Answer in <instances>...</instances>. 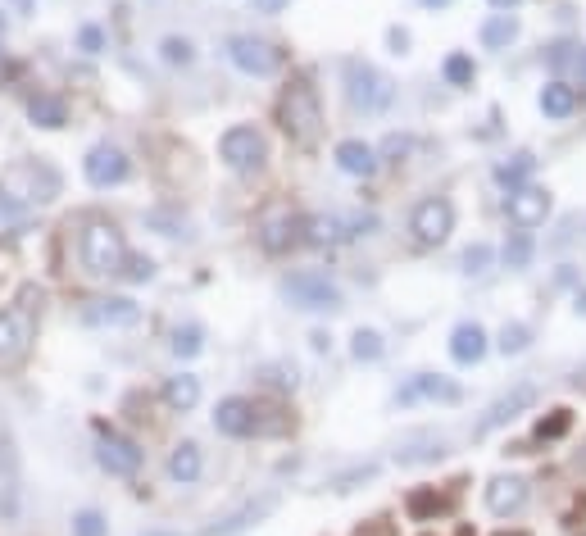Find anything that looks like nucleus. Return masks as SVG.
I'll return each mask as SVG.
<instances>
[{
	"instance_id": "f257e3e1",
	"label": "nucleus",
	"mask_w": 586,
	"mask_h": 536,
	"mask_svg": "<svg viewBox=\"0 0 586 536\" xmlns=\"http://www.w3.org/2000/svg\"><path fill=\"white\" fill-rule=\"evenodd\" d=\"M278 123L296 146H318V137H323V105H318V91L309 82H291L278 96Z\"/></svg>"
},
{
	"instance_id": "f03ea898",
	"label": "nucleus",
	"mask_w": 586,
	"mask_h": 536,
	"mask_svg": "<svg viewBox=\"0 0 586 536\" xmlns=\"http://www.w3.org/2000/svg\"><path fill=\"white\" fill-rule=\"evenodd\" d=\"M82 268H87L91 278H114V273H123V264H128V241H123V232L114 228V223L105 219H91L87 228H82Z\"/></svg>"
},
{
	"instance_id": "7ed1b4c3",
	"label": "nucleus",
	"mask_w": 586,
	"mask_h": 536,
	"mask_svg": "<svg viewBox=\"0 0 586 536\" xmlns=\"http://www.w3.org/2000/svg\"><path fill=\"white\" fill-rule=\"evenodd\" d=\"M346 100L359 114H387L391 100H396V82L382 69H373V64L350 60L346 64Z\"/></svg>"
},
{
	"instance_id": "20e7f679",
	"label": "nucleus",
	"mask_w": 586,
	"mask_h": 536,
	"mask_svg": "<svg viewBox=\"0 0 586 536\" xmlns=\"http://www.w3.org/2000/svg\"><path fill=\"white\" fill-rule=\"evenodd\" d=\"M0 191H10L28 209L50 205V200L60 196V173L50 169V164H37V159H23V164H10V169L0 173Z\"/></svg>"
},
{
	"instance_id": "39448f33",
	"label": "nucleus",
	"mask_w": 586,
	"mask_h": 536,
	"mask_svg": "<svg viewBox=\"0 0 586 536\" xmlns=\"http://www.w3.org/2000/svg\"><path fill=\"white\" fill-rule=\"evenodd\" d=\"M219 159L228 164L232 173H259L264 169V159H269V141L264 132L250 128V123H237L219 137Z\"/></svg>"
},
{
	"instance_id": "423d86ee",
	"label": "nucleus",
	"mask_w": 586,
	"mask_h": 536,
	"mask_svg": "<svg viewBox=\"0 0 586 536\" xmlns=\"http://www.w3.org/2000/svg\"><path fill=\"white\" fill-rule=\"evenodd\" d=\"M282 296L291 309H305V314H332L341 309V291L328 273H296V278L282 282Z\"/></svg>"
},
{
	"instance_id": "0eeeda50",
	"label": "nucleus",
	"mask_w": 586,
	"mask_h": 536,
	"mask_svg": "<svg viewBox=\"0 0 586 536\" xmlns=\"http://www.w3.org/2000/svg\"><path fill=\"white\" fill-rule=\"evenodd\" d=\"M373 228H378L373 214H309V219H300L309 246H337L350 237H368Z\"/></svg>"
},
{
	"instance_id": "6e6552de",
	"label": "nucleus",
	"mask_w": 586,
	"mask_h": 536,
	"mask_svg": "<svg viewBox=\"0 0 586 536\" xmlns=\"http://www.w3.org/2000/svg\"><path fill=\"white\" fill-rule=\"evenodd\" d=\"M409 232H414L418 246H441V241H450V232H455V205H450L446 196L418 200L414 214H409Z\"/></svg>"
},
{
	"instance_id": "1a4fd4ad",
	"label": "nucleus",
	"mask_w": 586,
	"mask_h": 536,
	"mask_svg": "<svg viewBox=\"0 0 586 536\" xmlns=\"http://www.w3.org/2000/svg\"><path fill=\"white\" fill-rule=\"evenodd\" d=\"M228 60L237 64L241 73H250V78H273V73L282 69V50L264 37L237 32V37H228Z\"/></svg>"
},
{
	"instance_id": "9d476101",
	"label": "nucleus",
	"mask_w": 586,
	"mask_h": 536,
	"mask_svg": "<svg viewBox=\"0 0 586 536\" xmlns=\"http://www.w3.org/2000/svg\"><path fill=\"white\" fill-rule=\"evenodd\" d=\"M96 464L110 477H137L141 473V446L114 427H100L96 437Z\"/></svg>"
},
{
	"instance_id": "9b49d317",
	"label": "nucleus",
	"mask_w": 586,
	"mask_h": 536,
	"mask_svg": "<svg viewBox=\"0 0 586 536\" xmlns=\"http://www.w3.org/2000/svg\"><path fill=\"white\" fill-rule=\"evenodd\" d=\"M32 346V305L0 309V368L19 364Z\"/></svg>"
},
{
	"instance_id": "f8f14e48",
	"label": "nucleus",
	"mask_w": 586,
	"mask_h": 536,
	"mask_svg": "<svg viewBox=\"0 0 586 536\" xmlns=\"http://www.w3.org/2000/svg\"><path fill=\"white\" fill-rule=\"evenodd\" d=\"M82 178L100 191L119 187V182L128 178V155H123L119 146H110V141H100V146H91L87 159H82Z\"/></svg>"
},
{
	"instance_id": "ddd939ff",
	"label": "nucleus",
	"mask_w": 586,
	"mask_h": 536,
	"mask_svg": "<svg viewBox=\"0 0 586 536\" xmlns=\"http://www.w3.org/2000/svg\"><path fill=\"white\" fill-rule=\"evenodd\" d=\"M505 214L514 228H541L550 219V191L546 187H518L509 191L505 200Z\"/></svg>"
},
{
	"instance_id": "4468645a",
	"label": "nucleus",
	"mask_w": 586,
	"mask_h": 536,
	"mask_svg": "<svg viewBox=\"0 0 586 536\" xmlns=\"http://www.w3.org/2000/svg\"><path fill=\"white\" fill-rule=\"evenodd\" d=\"M300 241V219L291 214L287 205H273L264 219H259V246L269 250V255H282Z\"/></svg>"
},
{
	"instance_id": "2eb2a0df",
	"label": "nucleus",
	"mask_w": 586,
	"mask_h": 536,
	"mask_svg": "<svg viewBox=\"0 0 586 536\" xmlns=\"http://www.w3.org/2000/svg\"><path fill=\"white\" fill-rule=\"evenodd\" d=\"M214 427H219L223 437H255L259 432V409H255V400H246V396H228V400H219V409H214Z\"/></svg>"
},
{
	"instance_id": "dca6fc26",
	"label": "nucleus",
	"mask_w": 586,
	"mask_h": 536,
	"mask_svg": "<svg viewBox=\"0 0 586 536\" xmlns=\"http://www.w3.org/2000/svg\"><path fill=\"white\" fill-rule=\"evenodd\" d=\"M537 405V387H514L509 391V396H500L496 405L487 409V414H482V423L473 427V437H491V432H496V427H505V423H514L518 414H523V409H532Z\"/></svg>"
},
{
	"instance_id": "f3484780",
	"label": "nucleus",
	"mask_w": 586,
	"mask_h": 536,
	"mask_svg": "<svg viewBox=\"0 0 586 536\" xmlns=\"http://www.w3.org/2000/svg\"><path fill=\"white\" fill-rule=\"evenodd\" d=\"M82 318L96 323V328H137L141 305L137 300H128V296H105V300H91V305L82 309Z\"/></svg>"
},
{
	"instance_id": "a211bd4d",
	"label": "nucleus",
	"mask_w": 586,
	"mask_h": 536,
	"mask_svg": "<svg viewBox=\"0 0 586 536\" xmlns=\"http://www.w3.org/2000/svg\"><path fill=\"white\" fill-rule=\"evenodd\" d=\"M273 509H278V491H264L259 500H246V505H241L237 514H228L223 523H214L205 536H237V532H246L250 523H259V518H269Z\"/></svg>"
},
{
	"instance_id": "6ab92c4d",
	"label": "nucleus",
	"mask_w": 586,
	"mask_h": 536,
	"mask_svg": "<svg viewBox=\"0 0 586 536\" xmlns=\"http://www.w3.org/2000/svg\"><path fill=\"white\" fill-rule=\"evenodd\" d=\"M527 496H532V491H527L523 477H496V482L487 487V509L496 518H514L518 509L527 505Z\"/></svg>"
},
{
	"instance_id": "aec40b11",
	"label": "nucleus",
	"mask_w": 586,
	"mask_h": 536,
	"mask_svg": "<svg viewBox=\"0 0 586 536\" xmlns=\"http://www.w3.org/2000/svg\"><path fill=\"white\" fill-rule=\"evenodd\" d=\"M418 400H459V387L437 373H418L396 391V405H418Z\"/></svg>"
},
{
	"instance_id": "412c9836",
	"label": "nucleus",
	"mask_w": 586,
	"mask_h": 536,
	"mask_svg": "<svg viewBox=\"0 0 586 536\" xmlns=\"http://www.w3.org/2000/svg\"><path fill=\"white\" fill-rule=\"evenodd\" d=\"M337 169L350 173V178H373V173H378V150L359 137H346L337 146Z\"/></svg>"
},
{
	"instance_id": "4be33fe9",
	"label": "nucleus",
	"mask_w": 586,
	"mask_h": 536,
	"mask_svg": "<svg viewBox=\"0 0 586 536\" xmlns=\"http://www.w3.org/2000/svg\"><path fill=\"white\" fill-rule=\"evenodd\" d=\"M487 332H482V323H459L455 332H450V359L455 364H482L487 359Z\"/></svg>"
},
{
	"instance_id": "5701e85b",
	"label": "nucleus",
	"mask_w": 586,
	"mask_h": 536,
	"mask_svg": "<svg viewBox=\"0 0 586 536\" xmlns=\"http://www.w3.org/2000/svg\"><path fill=\"white\" fill-rule=\"evenodd\" d=\"M541 114H546V119H573L577 114V87L573 82H546V87H541Z\"/></svg>"
},
{
	"instance_id": "b1692460",
	"label": "nucleus",
	"mask_w": 586,
	"mask_h": 536,
	"mask_svg": "<svg viewBox=\"0 0 586 536\" xmlns=\"http://www.w3.org/2000/svg\"><path fill=\"white\" fill-rule=\"evenodd\" d=\"M200 468H205V459H200V446L196 441H178L169 455V477L178 482V487H191V482H200Z\"/></svg>"
},
{
	"instance_id": "393cba45",
	"label": "nucleus",
	"mask_w": 586,
	"mask_h": 536,
	"mask_svg": "<svg viewBox=\"0 0 586 536\" xmlns=\"http://www.w3.org/2000/svg\"><path fill=\"white\" fill-rule=\"evenodd\" d=\"M164 405H169L173 414H191V409L200 405V378H191V373L169 378L164 382Z\"/></svg>"
},
{
	"instance_id": "a878e982",
	"label": "nucleus",
	"mask_w": 586,
	"mask_h": 536,
	"mask_svg": "<svg viewBox=\"0 0 586 536\" xmlns=\"http://www.w3.org/2000/svg\"><path fill=\"white\" fill-rule=\"evenodd\" d=\"M532 169H537V155H527V150H518L514 159H505V164H496V182L505 191H518L527 187V178H532Z\"/></svg>"
},
{
	"instance_id": "bb28decb",
	"label": "nucleus",
	"mask_w": 586,
	"mask_h": 536,
	"mask_svg": "<svg viewBox=\"0 0 586 536\" xmlns=\"http://www.w3.org/2000/svg\"><path fill=\"white\" fill-rule=\"evenodd\" d=\"M518 41V19L514 14H491L487 23H482V46L487 50H509Z\"/></svg>"
},
{
	"instance_id": "cd10ccee",
	"label": "nucleus",
	"mask_w": 586,
	"mask_h": 536,
	"mask_svg": "<svg viewBox=\"0 0 586 536\" xmlns=\"http://www.w3.org/2000/svg\"><path fill=\"white\" fill-rule=\"evenodd\" d=\"M28 119L37 123V128H64L69 123V114H64V100L60 96H32L28 100Z\"/></svg>"
},
{
	"instance_id": "c85d7f7f",
	"label": "nucleus",
	"mask_w": 586,
	"mask_h": 536,
	"mask_svg": "<svg viewBox=\"0 0 586 536\" xmlns=\"http://www.w3.org/2000/svg\"><path fill=\"white\" fill-rule=\"evenodd\" d=\"M441 78H446L450 87H473V82H477V64H473V55H464V50L446 55V64H441Z\"/></svg>"
},
{
	"instance_id": "c756f323",
	"label": "nucleus",
	"mask_w": 586,
	"mask_h": 536,
	"mask_svg": "<svg viewBox=\"0 0 586 536\" xmlns=\"http://www.w3.org/2000/svg\"><path fill=\"white\" fill-rule=\"evenodd\" d=\"M382 350H387V346H382V337L373 328H359L355 337H350V355H355L359 364H378Z\"/></svg>"
},
{
	"instance_id": "7c9ffc66",
	"label": "nucleus",
	"mask_w": 586,
	"mask_h": 536,
	"mask_svg": "<svg viewBox=\"0 0 586 536\" xmlns=\"http://www.w3.org/2000/svg\"><path fill=\"white\" fill-rule=\"evenodd\" d=\"M169 346L178 359H191V355H200V346H205V332H200V323H182V328H173Z\"/></svg>"
},
{
	"instance_id": "2f4dec72",
	"label": "nucleus",
	"mask_w": 586,
	"mask_h": 536,
	"mask_svg": "<svg viewBox=\"0 0 586 536\" xmlns=\"http://www.w3.org/2000/svg\"><path fill=\"white\" fill-rule=\"evenodd\" d=\"M532 346V328H527V323H505V328H500V341H496V350L500 355H523V350Z\"/></svg>"
},
{
	"instance_id": "473e14b6",
	"label": "nucleus",
	"mask_w": 586,
	"mask_h": 536,
	"mask_svg": "<svg viewBox=\"0 0 586 536\" xmlns=\"http://www.w3.org/2000/svg\"><path fill=\"white\" fill-rule=\"evenodd\" d=\"M491 259H496V250L487 246V241H473V246L464 250V259H459V268H464L468 278H477V273H487Z\"/></svg>"
},
{
	"instance_id": "72a5a7b5",
	"label": "nucleus",
	"mask_w": 586,
	"mask_h": 536,
	"mask_svg": "<svg viewBox=\"0 0 586 536\" xmlns=\"http://www.w3.org/2000/svg\"><path fill=\"white\" fill-rule=\"evenodd\" d=\"M73 536H110V523L100 509H78L73 514Z\"/></svg>"
},
{
	"instance_id": "f704fd0d",
	"label": "nucleus",
	"mask_w": 586,
	"mask_h": 536,
	"mask_svg": "<svg viewBox=\"0 0 586 536\" xmlns=\"http://www.w3.org/2000/svg\"><path fill=\"white\" fill-rule=\"evenodd\" d=\"M159 55H164V64H191L196 60V46L187 37H164L159 41Z\"/></svg>"
},
{
	"instance_id": "c9c22d12",
	"label": "nucleus",
	"mask_w": 586,
	"mask_h": 536,
	"mask_svg": "<svg viewBox=\"0 0 586 536\" xmlns=\"http://www.w3.org/2000/svg\"><path fill=\"white\" fill-rule=\"evenodd\" d=\"M505 264L509 268H527V264H532V237H527V232H514V237L505 241Z\"/></svg>"
},
{
	"instance_id": "e433bc0d",
	"label": "nucleus",
	"mask_w": 586,
	"mask_h": 536,
	"mask_svg": "<svg viewBox=\"0 0 586 536\" xmlns=\"http://www.w3.org/2000/svg\"><path fill=\"white\" fill-rule=\"evenodd\" d=\"M568 423H573V414H568V409H550V418H541V423H537V437H541V441L564 437Z\"/></svg>"
},
{
	"instance_id": "4c0bfd02",
	"label": "nucleus",
	"mask_w": 586,
	"mask_h": 536,
	"mask_svg": "<svg viewBox=\"0 0 586 536\" xmlns=\"http://www.w3.org/2000/svg\"><path fill=\"white\" fill-rule=\"evenodd\" d=\"M78 50L82 55H100V50H105V32H100L96 23H82L78 28Z\"/></svg>"
},
{
	"instance_id": "58836bf2",
	"label": "nucleus",
	"mask_w": 586,
	"mask_h": 536,
	"mask_svg": "<svg viewBox=\"0 0 586 536\" xmlns=\"http://www.w3.org/2000/svg\"><path fill=\"white\" fill-rule=\"evenodd\" d=\"M123 273H128V282H150V278H155V259H150V255H132Z\"/></svg>"
},
{
	"instance_id": "ea45409f",
	"label": "nucleus",
	"mask_w": 586,
	"mask_h": 536,
	"mask_svg": "<svg viewBox=\"0 0 586 536\" xmlns=\"http://www.w3.org/2000/svg\"><path fill=\"white\" fill-rule=\"evenodd\" d=\"M573 60H577V46H568V41H555V46H550V69L555 73L573 69Z\"/></svg>"
},
{
	"instance_id": "a19ab883",
	"label": "nucleus",
	"mask_w": 586,
	"mask_h": 536,
	"mask_svg": "<svg viewBox=\"0 0 586 536\" xmlns=\"http://www.w3.org/2000/svg\"><path fill=\"white\" fill-rule=\"evenodd\" d=\"M432 509H441V500H437V491H414V496H409V514H414V518H423V514H432Z\"/></svg>"
},
{
	"instance_id": "79ce46f5",
	"label": "nucleus",
	"mask_w": 586,
	"mask_h": 536,
	"mask_svg": "<svg viewBox=\"0 0 586 536\" xmlns=\"http://www.w3.org/2000/svg\"><path fill=\"white\" fill-rule=\"evenodd\" d=\"M23 214H28V205H23V200H14L10 191H0V223H19Z\"/></svg>"
},
{
	"instance_id": "37998d69",
	"label": "nucleus",
	"mask_w": 586,
	"mask_h": 536,
	"mask_svg": "<svg viewBox=\"0 0 586 536\" xmlns=\"http://www.w3.org/2000/svg\"><path fill=\"white\" fill-rule=\"evenodd\" d=\"M409 150H414V141H409V137H387V141H382V155H387L391 164H400Z\"/></svg>"
},
{
	"instance_id": "c03bdc74",
	"label": "nucleus",
	"mask_w": 586,
	"mask_h": 536,
	"mask_svg": "<svg viewBox=\"0 0 586 536\" xmlns=\"http://www.w3.org/2000/svg\"><path fill=\"white\" fill-rule=\"evenodd\" d=\"M387 46H391V55H409V32L405 28H391L387 32Z\"/></svg>"
},
{
	"instance_id": "a18cd8bd",
	"label": "nucleus",
	"mask_w": 586,
	"mask_h": 536,
	"mask_svg": "<svg viewBox=\"0 0 586 536\" xmlns=\"http://www.w3.org/2000/svg\"><path fill=\"white\" fill-rule=\"evenodd\" d=\"M250 5H255V14H269V19H273V14L287 10L291 0H250Z\"/></svg>"
},
{
	"instance_id": "49530a36",
	"label": "nucleus",
	"mask_w": 586,
	"mask_h": 536,
	"mask_svg": "<svg viewBox=\"0 0 586 536\" xmlns=\"http://www.w3.org/2000/svg\"><path fill=\"white\" fill-rule=\"evenodd\" d=\"M573 73H577V82L586 87V46H577V60H573Z\"/></svg>"
},
{
	"instance_id": "de8ad7c7",
	"label": "nucleus",
	"mask_w": 586,
	"mask_h": 536,
	"mask_svg": "<svg viewBox=\"0 0 586 536\" xmlns=\"http://www.w3.org/2000/svg\"><path fill=\"white\" fill-rule=\"evenodd\" d=\"M10 5H14V14H32V10H37V0H10Z\"/></svg>"
},
{
	"instance_id": "09e8293b",
	"label": "nucleus",
	"mask_w": 586,
	"mask_h": 536,
	"mask_svg": "<svg viewBox=\"0 0 586 536\" xmlns=\"http://www.w3.org/2000/svg\"><path fill=\"white\" fill-rule=\"evenodd\" d=\"M309 341H314V350H328V346H332V337H328V332H314Z\"/></svg>"
},
{
	"instance_id": "8fccbe9b",
	"label": "nucleus",
	"mask_w": 586,
	"mask_h": 536,
	"mask_svg": "<svg viewBox=\"0 0 586 536\" xmlns=\"http://www.w3.org/2000/svg\"><path fill=\"white\" fill-rule=\"evenodd\" d=\"M573 309H577V314L586 318V287H582V291H577V296H573Z\"/></svg>"
},
{
	"instance_id": "3c124183",
	"label": "nucleus",
	"mask_w": 586,
	"mask_h": 536,
	"mask_svg": "<svg viewBox=\"0 0 586 536\" xmlns=\"http://www.w3.org/2000/svg\"><path fill=\"white\" fill-rule=\"evenodd\" d=\"M514 5H518V0H491V10H500V14H509Z\"/></svg>"
},
{
	"instance_id": "603ef678",
	"label": "nucleus",
	"mask_w": 586,
	"mask_h": 536,
	"mask_svg": "<svg viewBox=\"0 0 586 536\" xmlns=\"http://www.w3.org/2000/svg\"><path fill=\"white\" fill-rule=\"evenodd\" d=\"M423 5H428V10H441V5H450V0H423Z\"/></svg>"
},
{
	"instance_id": "864d4df0",
	"label": "nucleus",
	"mask_w": 586,
	"mask_h": 536,
	"mask_svg": "<svg viewBox=\"0 0 586 536\" xmlns=\"http://www.w3.org/2000/svg\"><path fill=\"white\" fill-rule=\"evenodd\" d=\"M146 536H169V532H146Z\"/></svg>"
},
{
	"instance_id": "5fc2aeb1",
	"label": "nucleus",
	"mask_w": 586,
	"mask_h": 536,
	"mask_svg": "<svg viewBox=\"0 0 586 536\" xmlns=\"http://www.w3.org/2000/svg\"><path fill=\"white\" fill-rule=\"evenodd\" d=\"M0 32H5V19H0Z\"/></svg>"
}]
</instances>
